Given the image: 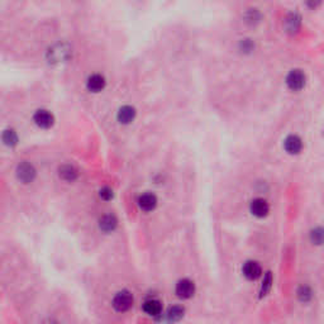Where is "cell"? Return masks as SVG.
Returning <instances> with one entry per match:
<instances>
[{
  "instance_id": "603a6c76",
  "label": "cell",
  "mask_w": 324,
  "mask_h": 324,
  "mask_svg": "<svg viewBox=\"0 0 324 324\" xmlns=\"http://www.w3.org/2000/svg\"><path fill=\"white\" fill-rule=\"evenodd\" d=\"M246 22H248V23L253 24V23H257V22H260V19H261V14H260V12L257 11V9H248V12H247L246 14Z\"/></svg>"
},
{
  "instance_id": "44dd1931",
  "label": "cell",
  "mask_w": 324,
  "mask_h": 324,
  "mask_svg": "<svg viewBox=\"0 0 324 324\" xmlns=\"http://www.w3.org/2000/svg\"><path fill=\"white\" fill-rule=\"evenodd\" d=\"M239 49L244 53H249L254 49V42L249 38H244L239 41Z\"/></svg>"
},
{
  "instance_id": "5b68a950",
  "label": "cell",
  "mask_w": 324,
  "mask_h": 324,
  "mask_svg": "<svg viewBox=\"0 0 324 324\" xmlns=\"http://www.w3.org/2000/svg\"><path fill=\"white\" fill-rule=\"evenodd\" d=\"M303 140L299 137L298 135H289L288 137L284 140L283 147L285 150V152L288 155L291 156H296L303 151Z\"/></svg>"
},
{
  "instance_id": "ba28073f",
  "label": "cell",
  "mask_w": 324,
  "mask_h": 324,
  "mask_svg": "<svg viewBox=\"0 0 324 324\" xmlns=\"http://www.w3.org/2000/svg\"><path fill=\"white\" fill-rule=\"evenodd\" d=\"M33 120L39 128L48 129L52 125L55 124V117L49 110L47 109H38L33 114Z\"/></svg>"
},
{
  "instance_id": "7c38bea8",
  "label": "cell",
  "mask_w": 324,
  "mask_h": 324,
  "mask_svg": "<svg viewBox=\"0 0 324 324\" xmlns=\"http://www.w3.org/2000/svg\"><path fill=\"white\" fill-rule=\"evenodd\" d=\"M136 115H137V110L135 106L123 105L117 112V119L120 124H131L136 119Z\"/></svg>"
},
{
  "instance_id": "7a4b0ae2",
  "label": "cell",
  "mask_w": 324,
  "mask_h": 324,
  "mask_svg": "<svg viewBox=\"0 0 324 324\" xmlns=\"http://www.w3.org/2000/svg\"><path fill=\"white\" fill-rule=\"evenodd\" d=\"M133 301H135V299H133L132 293L128 290H122L115 294V296L113 298L112 305L117 311L124 313V311H128L132 308Z\"/></svg>"
},
{
  "instance_id": "9c48e42d",
  "label": "cell",
  "mask_w": 324,
  "mask_h": 324,
  "mask_svg": "<svg viewBox=\"0 0 324 324\" xmlns=\"http://www.w3.org/2000/svg\"><path fill=\"white\" fill-rule=\"evenodd\" d=\"M176 295L181 299H190L194 296L195 294V284L190 279H181L177 281L176 288Z\"/></svg>"
},
{
  "instance_id": "cb8c5ba5",
  "label": "cell",
  "mask_w": 324,
  "mask_h": 324,
  "mask_svg": "<svg viewBox=\"0 0 324 324\" xmlns=\"http://www.w3.org/2000/svg\"><path fill=\"white\" fill-rule=\"evenodd\" d=\"M99 195H100V198L103 200L109 202V200H112L113 197H114V192H113V190L110 189V187L104 186L103 189H100V191H99Z\"/></svg>"
},
{
  "instance_id": "8fae6325",
  "label": "cell",
  "mask_w": 324,
  "mask_h": 324,
  "mask_svg": "<svg viewBox=\"0 0 324 324\" xmlns=\"http://www.w3.org/2000/svg\"><path fill=\"white\" fill-rule=\"evenodd\" d=\"M138 207L142 209L143 212H152L156 207H157V197L153 192H143L138 197Z\"/></svg>"
},
{
  "instance_id": "9a60e30c",
  "label": "cell",
  "mask_w": 324,
  "mask_h": 324,
  "mask_svg": "<svg viewBox=\"0 0 324 324\" xmlns=\"http://www.w3.org/2000/svg\"><path fill=\"white\" fill-rule=\"evenodd\" d=\"M78 170L73 165H62L58 169V176L66 182H73L78 179Z\"/></svg>"
},
{
  "instance_id": "52a82bcc",
  "label": "cell",
  "mask_w": 324,
  "mask_h": 324,
  "mask_svg": "<svg viewBox=\"0 0 324 324\" xmlns=\"http://www.w3.org/2000/svg\"><path fill=\"white\" fill-rule=\"evenodd\" d=\"M242 274H243V276L247 280L254 281L258 278H261L262 267L257 261L249 260V261L244 262L243 266H242Z\"/></svg>"
},
{
  "instance_id": "5bb4252c",
  "label": "cell",
  "mask_w": 324,
  "mask_h": 324,
  "mask_svg": "<svg viewBox=\"0 0 324 324\" xmlns=\"http://www.w3.org/2000/svg\"><path fill=\"white\" fill-rule=\"evenodd\" d=\"M142 306L145 313L150 316H158L162 313V303L156 298L146 299Z\"/></svg>"
},
{
  "instance_id": "6da1fadb",
  "label": "cell",
  "mask_w": 324,
  "mask_h": 324,
  "mask_svg": "<svg viewBox=\"0 0 324 324\" xmlns=\"http://www.w3.org/2000/svg\"><path fill=\"white\" fill-rule=\"evenodd\" d=\"M286 86L291 91H301L306 85V75L301 69H293L286 75Z\"/></svg>"
},
{
  "instance_id": "3957f363",
  "label": "cell",
  "mask_w": 324,
  "mask_h": 324,
  "mask_svg": "<svg viewBox=\"0 0 324 324\" xmlns=\"http://www.w3.org/2000/svg\"><path fill=\"white\" fill-rule=\"evenodd\" d=\"M16 175H17V179H18L21 182H23V184H31V182L36 179L37 170L31 162H28V161H23V162H21V164L17 166Z\"/></svg>"
},
{
  "instance_id": "d6986e66",
  "label": "cell",
  "mask_w": 324,
  "mask_h": 324,
  "mask_svg": "<svg viewBox=\"0 0 324 324\" xmlns=\"http://www.w3.org/2000/svg\"><path fill=\"white\" fill-rule=\"evenodd\" d=\"M274 279L271 273H267L266 275L264 276V280H262V285L261 289H260V296H266L269 294V291L271 290V286H273Z\"/></svg>"
},
{
  "instance_id": "277c9868",
  "label": "cell",
  "mask_w": 324,
  "mask_h": 324,
  "mask_svg": "<svg viewBox=\"0 0 324 324\" xmlns=\"http://www.w3.org/2000/svg\"><path fill=\"white\" fill-rule=\"evenodd\" d=\"M70 47L68 44L57 43L53 47H51L48 51V58L55 63H60L62 61L68 60L70 57Z\"/></svg>"
},
{
  "instance_id": "ac0fdd59",
  "label": "cell",
  "mask_w": 324,
  "mask_h": 324,
  "mask_svg": "<svg viewBox=\"0 0 324 324\" xmlns=\"http://www.w3.org/2000/svg\"><path fill=\"white\" fill-rule=\"evenodd\" d=\"M301 18L300 16H298V14L293 13L290 14V16L286 18L285 21V24H286V28H288L289 32H296L299 29V27H300V23H301Z\"/></svg>"
},
{
  "instance_id": "8992f818",
  "label": "cell",
  "mask_w": 324,
  "mask_h": 324,
  "mask_svg": "<svg viewBox=\"0 0 324 324\" xmlns=\"http://www.w3.org/2000/svg\"><path fill=\"white\" fill-rule=\"evenodd\" d=\"M249 212L256 218H265L270 213V204L264 198H254L249 203Z\"/></svg>"
},
{
  "instance_id": "e0dca14e",
  "label": "cell",
  "mask_w": 324,
  "mask_h": 324,
  "mask_svg": "<svg viewBox=\"0 0 324 324\" xmlns=\"http://www.w3.org/2000/svg\"><path fill=\"white\" fill-rule=\"evenodd\" d=\"M2 140H3L4 145L9 146V147H13L18 143V135L14 129H6L2 135Z\"/></svg>"
},
{
  "instance_id": "4fadbf2b",
  "label": "cell",
  "mask_w": 324,
  "mask_h": 324,
  "mask_svg": "<svg viewBox=\"0 0 324 324\" xmlns=\"http://www.w3.org/2000/svg\"><path fill=\"white\" fill-rule=\"evenodd\" d=\"M118 226V219L114 214H105L99 219V228L104 233H110Z\"/></svg>"
},
{
  "instance_id": "30bf717a",
  "label": "cell",
  "mask_w": 324,
  "mask_h": 324,
  "mask_svg": "<svg viewBox=\"0 0 324 324\" xmlns=\"http://www.w3.org/2000/svg\"><path fill=\"white\" fill-rule=\"evenodd\" d=\"M106 79L101 74H91L86 79V89L91 93H100L105 89Z\"/></svg>"
},
{
  "instance_id": "7402d4cb",
  "label": "cell",
  "mask_w": 324,
  "mask_h": 324,
  "mask_svg": "<svg viewBox=\"0 0 324 324\" xmlns=\"http://www.w3.org/2000/svg\"><path fill=\"white\" fill-rule=\"evenodd\" d=\"M310 241L313 242V244H321V242H323V229L320 227L314 228L310 232Z\"/></svg>"
},
{
  "instance_id": "2e32d148",
  "label": "cell",
  "mask_w": 324,
  "mask_h": 324,
  "mask_svg": "<svg viewBox=\"0 0 324 324\" xmlns=\"http://www.w3.org/2000/svg\"><path fill=\"white\" fill-rule=\"evenodd\" d=\"M184 313H185V309L182 308V306L180 305L171 306L166 313V320L171 324L176 323V321L181 320L182 316H184Z\"/></svg>"
},
{
  "instance_id": "ffe728a7",
  "label": "cell",
  "mask_w": 324,
  "mask_h": 324,
  "mask_svg": "<svg viewBox=\"0 0 324 324\" xmlns=\"http://www.w3.org/2000/svg\"><path fill=\"white\" fill-rule=\"evenodd\" d=\"M296 294H298V298L301 303H308L313 298V291L308 285H301L296 291Z\"/></svg>"
}]
</instances>
